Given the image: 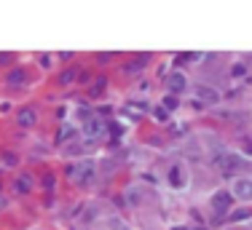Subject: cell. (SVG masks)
Segmentation results:
<instances>
[{"mask_svg": "<svg viewBox=\"0 0 252 230\" xmlns=\"http://www.w3.org/2000/svg\"><path fill=\"white\" fill-rule=\"evenodd\" d=\"M215 163L223 169L225 177H233V172H242V169L250 166V163L244 161L239 153H223V155H218V158H215Z\"/></svg>", "mask_w": 252, "mask_h": 230, "instance_id": "obj_1", "label": "cell"}, {"mask_svg": "<svg viewBox=\"0 0 252 230\" xmlns=\"http://www.w3.org/2000/svg\"><path fill=\"white\" fill-rule=\"evenodd\" d=\"M67 174L75 179V182L89 185V182L94 179V174H97V166H94L92 161H81V163H73V166H67Z\"/></svg>", "mask_w": 252, "mask_h": 230, "instance_id": "obj_2", "label": "cell"}, {"mask_svg": "<svg viewBox=\"0 0 252 230\" xmlns=\"http://www.w3.org/2000/svg\"><path fill=\"white\" fill-rule=\"evenodd\" d=\"M209 203H212V211H218V214H225V211L233 206V193H231V190H218V193L212 196V201H209Z\"/></svg>", "mask_w": 252, "mask_h": 230, "instance_id": "obj_3", "label": "cell"}, {"mask_svg": "<svg viewBox=\"0 0 252 230\" xmlns=\"http://www.w3.org/2000/svg\"><path fill=\"white\" fill-rule=\"evenodd\" d=\"M231 193H233V198H242V201H250V198H252V179H244V177L233 179Z\"/></svg>", "mask_w": 252, "mask_h": 230, "instance_id": "obj_4", "label": "cell"}, {"mask_svg": "<svg viewBox=\"0 0 252 230\" xmlns=\"http://www.w3.org/2000/svg\"><path fill=\"white\" fill-rule=\"evenodd\" d=\"M166 88H169L172 94H183L185 88H188V78L183 75V72H169V78H166Z\"/></svg>", "mask_w": 252, "mask_h": 230, "instance_id": "obj_5", "label": "cell"}, {"mask_svg": "<svg viewBox=\"0 0 252 230\" xmlns=\"http://www.w3.org/2000/svg\"><path fill=\"white\" fill-rule=\"evenodd\" d=\"M35 120H38L35 107H19V113H16V123H19L22 129H32Z\"/></svg>", "mask_w": 252, "mask_h": 230, "instance_id": "obj_6", "label": "cell"}, {"mask_svg": "<svg viewBox=\"0 0 252 230\" xmlns=\"http://www.w3.org/2000/svg\"><path fill=\"white\" fill-rule=\"evenodd\" d=\"M27 81H30V75H27V70H25V67H14V70L8 72V78H5V83H8V88L27 86Z\"/></svg>", "mask_w": 252, "mask_h": 230, "instance_id": "obj_7", "label": "cell"}, {"mask_svg": "<svg viewBox=\"0 0 252 230\" xmlns=\"http://www.w3.org/2000/svg\"><path fill=\"white\" fill-rule=\"evenodd\" d=\"M83 134H86L89 139H99L102 134H105V123H102L99 118L86 120V126H83Z\"/></svg>", "mask_w": 252, "mask_h": 230, "instance_id": "obj_8", "label": "cell"}, {"mask_svg": "<svg viewBox=\"0 0 252 230\" xmlns=\"http://www.w3.org/2000/svg\"><path fill=\"white\" fill-rule=\"evenodd\" d=\"M14 190L19 193V196H27V193L32 190V177H30V174H16V179H14Z\"/></svg>", "mask_w": 252, "mask_h": 230, "instance_id": "obj_9", "label": "cell"}, {"mask_svg": "<svg viewBox=\"0 0 252 230\" xmlns=\"http://www.w3.org/2000/svg\"><path fill=\"white\" fill-rule=\"evenodd\" d=\"M145 64H148V57L142 54V57L131 59V62L124 67V72H126V75H137V72H142V70H145Z\"/></svg>", "mask_w": 252, "mask_h": 230, "instance_id": "obj_10", "label": "cell"}, {"mask_svg": "<svg viewBox=\"0 0 252 230\" xmlns=\"http://www.w3.org/2000/svg\"><path fill=\"white\" fill-rule=\"evenodd\" d=\"M169 185H172V187H183V185H185L183 166H180V163H175V166H169Z\"/></svg>", "mask_w": 252, "mask_h": 230, "instance_id": "obj_11", "label": "cell"}, {"mask_svg": "<svg viewBox=\"0 0 252 230\" xmlns=\"http://www.w3.org/2000/svg\"><path fill=\"white\" fill-rule=\"evenodd\" d=\"M196 96L204 99V102H218L220 99V94L215 91V88H209V86H199V88H196Z\"/></svg>", "mask_w": 252, "mask_h": 230, "instance_id": "obj_12", "label": "cell"}, {"mask_svg": "<svg viewBox=\"0 0 252 230\" xmlns=\"http://www.w3.org/2000/svg\"><path fill=\"white\" fill-rule=\"evenodd\" d=\"M73 137H75V129H73V126H62V129L57 131V142H59V144L70 142Z\"/></svg>", "mask_w": 252, "mask_h": 230, "instance_id": "obj_13", "label": "cell"}, {"mask_svg": "<svg viewBox=\"0 0 252 230\" xmlns=\"http://www.w3.org/2000/svg\"><path fill=\"white\" fill-rule=\"evenodd\" d=\"M75 78H78V70H75V67H67V70L62 72V75H59V83H62V86H70Z\"/></svg>", "mask_w": 252, "mask_h": 230, "instance_id": "obj_14", "label": "cell"}, {"mask_svg": "<svg viewBox=\"0 0 252 230\" xmlns=\"http://www.w3.org/2000/svg\"><path fill=\"white\" fill-rule=\"evenodd\" d=\"M250 217H252V209H236L231 220L233 222H244V220H250Z\"/></svg>", "mask_w": 252, "mask_h": 230, "instance_id": "obj_15", "label": "cell"}, {"mask_svg": "<svg viewBox=\"0 0 252 230\" xmlns=\"http://www.w3.org/2000/svg\"><path fill=\"white\" fill-rule=\"evenodd\" d=\"M161 107H164V110H169V113L177 110V96H175V94H172V96L166 94V96H164V105H161Z\"/></svg>", "mask_w": 252, "mask_h": 230, "instance_id": "obj_16", "label": "cell"}, {"mask_svg": "<svg viewBox=\"0 0 252 230\" xmlns=\"http://www.w3.org/2000/svg\"><path fill=\"white\" fill-rule=\"evenodd\" d=\"M102 88H105V81H94V86H92V96H97V94H102Z\"/></svg>", "mask_w": 252, "mask_h": 230, "instance_id": "obj_17", "label": "cell"}, {"mask_svg": "<svg viewBox=\"0 0 252 230\" xmlns=\"http://www.w3.org/2000/svg\"><path fill=\"white\" fill-rule=\"evenodd\" d=\"M11 62H14V57H11V54H0V67H5V64H11Z\"/></svg>", "mask_w": 252, "mask_h": 230, "instance_id": "obj_18", "label": "cell"}, {"mask_svg": "<svg viewBox=\"0 0 252 230\" xmlns=\"http://www.w3.org/2000/svg\"><path fill=\"white\" fill-rule=\"evenodd\" d=\"M156 118H158V120H166V118H169V113H166L164 107H156Z\"/></svg>", "mask_w": 252, "mask_h": 230, "instance_id": "obj_19", "label": "cell"}, {"mask_svg": "<svg viewBox=\"0 0 252 230\" xmlns=\"http://www.w3.org/2000/svg\"><path fill=\"white\" fill-rule=\"evenodd\" d=\"M231 72H233V75H244V72H247V67H244V64H236Z\"/></svg>", "mask_w": 252, "mask_h": 230, "instance_id": "obj_20", "label": "cell"}, {"mask_svg": "<svg viewBox=\"0 0 252 230\" xmlns=\"http://www.w3.org/2000/svg\"><path fill=\"white\" fill-rule=\"evenodd\" d=\"M97 59H99V62H102V64H105V62H110V59H113V54H99V57H97Z\"/></svg>", "mask_w": 252, "mask_h": 230, "instance_id": "obj_21", "label": "cell"}, {"mask_svg": "<svg viewBox=\"0 0 252 230\" xmlns=\"http://www.w3.org/2000/svg\"><path fill=\"white\" fill-rule=\"evenodd\" d=\"M43 182H46V187H54V174H46Z\"/></svg>", "mask_w": 252, "mask_h": 230, "instance_id": "obj_22", "label": "cell"}, {"mask_svg": "<svg viewBox=\"0 0 252 230\" xmlns=\"http://www.w3.org/2000/svg\"><path fill=\"white\" fill-rule=\"evenodd\" d=\"M172 230H188V228H183V225H177V228H172Z\"/></svg>", "mask_w": 252, "mask_h": 230, "instance_id": "obj_23", "label": "cell"}, {"mask_svg": "<svg viewBox=\"0 0 252 230\" xmlns=\"http://www.w3.org/2000/svg\"><path fill=\"white\" fill-rule=\"evenodd\" d=\"M196 230H207V228H196Z\"/></svg>", "mask_w": 252, "mask_h": 230, "instance_id": "obj_24", "label": "cell"}, {"mask_svg": "<svg viewBox=\"0 0 252 230\" xmlns=\"http://www.w3.org/2000/svg\"><path fill=\"white\" fill-rule=\"evenodd\" d=\"M0 185H3V182H0Z\"/></svg>", "mask_w": 252, "mask_h": 230, "instance_id": "obj_25", "label": "cell"}]
</instances>
